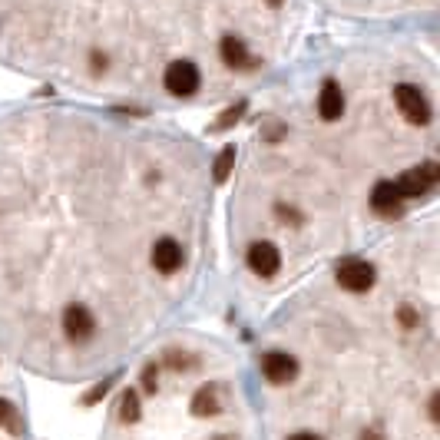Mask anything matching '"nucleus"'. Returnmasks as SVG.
Segmentation results:
<instances>
[{"mask_svg": "<svg viewBox=\"0 0 440 440\" xmlns=\"http://www.w3.org/2000/svg\"><path fill=\"white\" fill-rule=\"evenodd\" d=\"M394 103H397V109L404 113V119H407V123L424 126L427 119H431V106H427V100H424L421 90L411 87V83L394 87Z\"/></svg>", "mask_w": 440, "mask_h": 440, "instance_id": "f257e3e1", "label": "nucleus"}, {"mask_svg": "<svg viewBox=\"0 0 440 440\" xmlns=\"http://www.w3.org/2000/svg\"><path fill=\"white\" fill-rule=\"evenodd\" d=\"M437 179H440L437 163H424V166H417V169H411V173H404L394 186L401 192V199H421Z\"/></svg>", "mask_w": 440, "mask_h": 440, "instance_id": "f03ea898", "label": "nucleus"}, {"mask_svg": "<svg viewBox=\"0 0 440 440\" xmlns=\"http://www.w3.org/2000/svg\"><path fill=\"white\" fill-rule=\"evenodd\" d=\"M166 90L173 96H192L199 90V67L192 60H176L166 70Z\"/></svg>", "mask_w": 440, "mask_h": 440, "instance_id": "7ed1b4c3", "label": "nucleus"}, {"mask_svg": "<svg viewBox=\"0 0 440 440\" xmlns=\"http://www.w3.org/2000/svg\"><path fill=\"white\" fill-rule=\"evenodd\" d=\"M338 285L348 291H367L374 285V265L364 259H345L338 265Z\"/></svg>", "mask_w": 440, "mask_h": 440, "instance_id": "20e7f679", "label": "nucleus"}, {"mask_svg": "<svg viewBox=\"0 0 440 440\" xmlns=\"http://www.w3.org/2000/svg\"><path fill=\"white\" fill-rule=\"evenodd\" d=\"M262 374L272 384H291L298 377V361L285 351H268L262 358Z\"/></svg>", "mask_w": 440, "mask_h": 440, "instance_id": "39448f33", "label": "nucleus"}, {"mask_svg": "<svg viewBox=\"0 0 440 440\" xmlns=\"http://www.w3.org/2000/svg\"><path fill=\"white\" fill-rule=\"evenodd\" d=\"M63 331H67L70 341H90L96 331L93 311L83 305H67V311H63Z\"/></svg>", "mask_w": 440, "mask_h": 440, "instance_id": "423d86ee", "label": "nucleus"}, {"mask_svg": "<svg viewBox=\"0 0 440 440\" xmlns=\"http://www.w3.org/2000/svg\"><path fill=\"white\" fill-rule=\"evenodd\" d=\"M249 268L262 278H272L278 268H281V252H278V245H272V242H255V245H249Z\"/></svg>", "mask_w": 440, "mask_h": 440, "instance_id": "0eeeda50", "label": "nucleus"}, {"mask_svg": "<svg viewBox=\"0 0 440 440\" xmlns=\"http://www.w3.org/2000/svg\"><path fill=\"white\" fill-rule=\"evenodd\" d=\"M225 411V387L222 384H205L192 394V414L195 417H215Z\"/></svg>", "mask_w": 440, "mask_h": 440, "instance_id": "6e6552de", "label": "nucleus"}, {"mask_svg": "<svg viewBox=\"0 0 440 440\" xmlns=\"http://www.w3.org/2000/svg\"><path fill=\"white\" fill-rule=\"evenodd\" d=\"M371 209L377 212V215H401L404 209V199H401V192H397V186L394 182H377L371 192Z\"/></svg>", "mask_w": 440, "mask_h": 440, "instance_id": "1a4fd4ad", "label": "nucleus"}, {"mask_svg": "<svg viewBox=\"0 0 440 440\" xmlns=\"http://www.w3.org/2000/svg\"><path fill=\"white\" fill-rule=\"evenodd\" d=\"M318 113H321V119H328V123H335L338 116L345 113V93H341V87H338L335 80H328L325 87H321V96H318Z\"/></svg>", "mask_w": 440, "mask_h": 440, "instance_id": "9d476101", "label": "nucleus"}, {"mask_svg": "<svg viewBox=\"0 0 440 440\" xmlns=\"http://www.w3.org/2000/svg\"><path fill=\"white\" fill-rule=\"evenodd\" d=\"M153 265L163 272V275H173L176 268L182 265V249L176 239H159L153 245Z\"/></svg>", "mask_w": 440, "mask_h": 440, "instance_id": "9b49d317", "label": "nucleus"}, {"mask_svg": "<svg viewBox=\"0 0 440 440\" xmlns=\"http://www.w3.org/2000/svg\"><path fill=\"white\" fill-rule=\"evenodd\" d=\"M219 50H222L225 67H232V70H252V67H255V57L245 50V43H242L239 37H225Z\"/></svg>", "mask_w": 440, "mask_h": 440, "instance_id": "f8f14e48", "label": "nucleus"}, {"mask_svg": "<svg viewBox=\"0 0 440 440\" xmlns=\"http://www.w3.org/2000/svg\"><path fill=\"white\" fill-rule=\"evenodd\" d=\"M139 414H143V411H139V394L129 387V391L119 397V421H123V424H136V421H139Z\"/></svg>", "mask_w": 440, "mask_h": 440, "instance_id": "ddd939ff", "label": "nucleus"}, {"mask_svg": "<svg viewBox=\"0 0 440 440\" xmlns=\"http://www.w3.org/2000/svg\"><path fill=\"white\" fill-rule=\"evenodd\" d=\"M232 166H235V146H225V149L219 153V159H215V169H212L215 182H225V179H229Z\"/></svg>", "mask_w": 440, "mask_h": 440, "instance_id": "4468645a", "label": "nucleus"}, {"mask_svg": "<svg viewBox=\"0 0 440 440\" xmlns=\"http://www.w3.org/2000/svg\"><path fill=\"white\" fill-rule=\"evenodd\" d=\"M242 113H245V103H235V106H229L225 113L219 116V123H215V129H229V126H235L242 119Z\"/></svg>", "mask_w": 440, "mask_h": 440, "instance_id": "2eb2a0df", "label": "nucleus"}, {"mask_svg": "<svg viewBox=\"0 0 440 440\" xmlns=\"http://www.w3.org/2000/svg\"><path fill=\"white\" fill-rule=\"evenodd\" d=\"M4 424H7L10 431H20V427H17V411H14V404L0 397V427H4Z\"/></svg>", "mask_w": 440, "mask_h": 440, "instance_id": "dca6fc26", "label": "nucleus"}, {"mask_svg": "<svg viewBox=\"0 0 440 440\" xmlns=\"http://www.w3.org/2000/svg\"><path fill=\"white\" fill-rule=\"evenodd\" d=\"M397 321H401V328H407V331H411V328H417V321H421V318H417V311H414L411 305H401V308H397Z\"/></svg>", "mask_w": 440, "mask_h": 440, "instance_id": "f3484780", "label": "nucleus"}, {"mask_svg": "<svg viewBox=\"0 0 440 440\" xmlns=\"http://www.w3.org/2000/svg\"><path fill=\"white\" fill-rule=\"evenodd\" d=\"M186 358H189V354L169 351V354H166V364H169V367H195V361H186Z\"/></svg>", "mask_w": 440, "mask_h": 440, "instance_id": "a211bd4d", "label": "nucleus"}, {"mask_svg": "<svg viewBox=\"0 0 440 440\" xmlns=\"http://www.w3.org/2000/svg\"><path fill=\"white\" fill-rule=\"evenodd\" d=\"M143 387L149 394H156V364H146L143 367Z\"/></svg>", "mask_w": 440, "mask_h": 440, "instance_id": "6ab92c4d", "label": "nucleus"}, {"mask_svg": "<svg viewBox=\"0 0 440 440\" xmlns=\"http://www.w3.org/2000/svg\"><path fill=\"white\" fill-rule=\"evenodd\" d=\"M109 384H113V381H103V384H96L93 391H90L87 397H83V404H96V401H100V397H106V391H109Z\"/></svg>", "mask_w": 440, "mask_h": 440, "instance_id": "aec40b11", "label": "nucleus"}, {"mask_svg": "<svg viewBox=\"0 0 440 440\" xmlns=\"http://www.w3.org/2000/svg\"><path fill=\"white\" fill-rule=\"evenodd\" d=\"M275 212L281 215V219H288L291 225H301V212H295V209H288V205H275Z\"/></svg>", "mask_w": 440, "mask_h": 440, "instance_id": "412c9836", "label": "nucleus"}, {"mask_svg": "<svg viewBox=\"0 0 440 440\" xmlns=\"http://www.w3.org/2000/svg\"><path fill=\"white\" fill-rule=\"evenodd\" d=\"M427 417H431V421L440 417V394H431V401H427Z\"/></svg>", "mask_w": 440, "mask_h": 440, "instance_id": "4be33fe9", "label": "nucleus"}, {"mask_svg": "<svg viewBox=\"0 0 440 440\" xmlns=\"http://www.w3.org/2000/svg\"><path fill=\"white\" fill-rule=\"evenodd\" d=\"M288 440H321L318 434H311V431H298V434H291Z\"/></svg>", "mask_w": 440, "mask_h": 440, "instance_id": "5701e85b", "label": "nucleus"}, {"mask_svg": "<svg viewBox=\"0 0 440 440\" xmlns=\"http://www.w3.org/2000/svg\"><path fill=\"white\" fill-rule=\"evenodd\" d=\"M361 440H384V437H381L377 431H364V434H361Z\"/></svg>", "mask_w": 440, "mask_h": 440, "instance_id": "b1692460", "label": "nucleus"}, {"mask_svg": "<svg viewBox=\"0 0 440 440\" xmlns=\"http://www.w3.org/2000/svg\"><path fill=\"white\" fill-rule=\"evenodd\" d=\"M278 4H281V0H268V7H278Z\"/></svg>", "mask_w": 440, "mask_h": 440, "instance_id": "393cba45", "label": "nucleus"}]
</instances>
